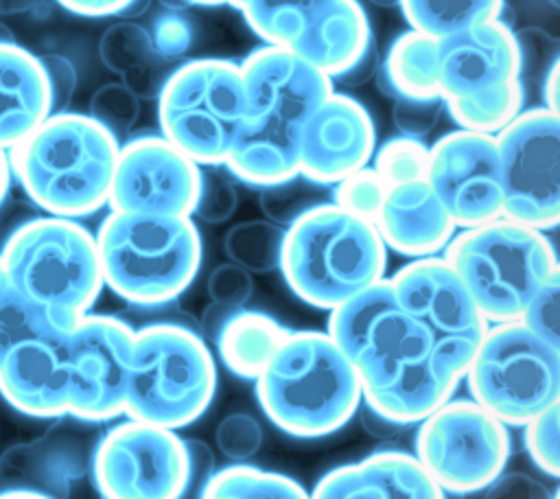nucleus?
Instances as JSON below:
<instances>
[{
  "label": "nucleus",
  "mask_w": 560,
  "mask_h": 499,
  "mask_svg": "<svg viewBox=\"0 0 560 499\" xmlns=\"http://www.w3.org/2000/svg\"><path fill=\"white\" fill-rule=\"evenodd\" d=\"M558 68H560V59L556 57L547 70L542 72V85H540V92H542V101L549 112H556L558 114Z\"/></svg>",
  "instance_id": "50"
},
{
  "label": "nucleus",
  "mask_w": 560,
  "mask_h": 499,
  "mask_svg": "<svg viewBox=\"0 0 560 499\" xmlns=\"http://www.w3.org/2000/svg\"><path fill=\"white\" fill-rule=\"evenodd\" d=\"M245 88L241 63L192 59L158 92L160 134L199 166H223L241 127Z\"/></svg>",
  "instance_id": "10"
},
{
  "label": "nucleus",
  "mask_w": 560,
  "mask_h": 499,
  "mask_svg": "<svg viewBox=\"0 0 560 499\" xmlns=\"http://www.w3.org/2000/svg\"><path fill=\"white\" fill-rule=\"evenodd\" d=\"M372 169L387 188L424 179L429 164V147L424 140L409 136H394L385 140L372 155Z\"/></svg>",
  "instance_id": "35"
},
{
  "label": "nucleus",
  "mask_w": 560,
  "mask_h": 499,
  "mask_svg": "<svg viewBox=\"0 0 560 499\" xmlns=\"http://www.w3.org/2000/svg\"><path fill=\"white\" fill-rule=\"evenodd\" d=\"M284 228L267 219L234 223L223 236V252L230 263L249 274H269L280 267Z\"/></svg>",
  "instance_id": "32"
},
{
  "label": "nucleus",
  "mask_w": 560,
  "mask_h": 499,
  "mask_svg": "<svg viewBox=\"0 0 560 499\" xmlns=\"http://www.w3.org/2000/svg\"><path fill=\"white\" fill-rule=\"evenodd\" d=\"M483 499H558V492L527 473L503 471L483 488Z\"/></svg>",
  "instance_id": "46"
},
{
  "label": "nucleus",
  "mask_w": 560,
  "mask_h": 499,
  "mask_svg": "<svg viewBox=\"0 0 560 499\" xmlns=\"http://www.w3.org/2000/svg\"><path fill=\"white\" fill-rule=\"evenodd\" d=\"M470 398L505 427H523L560 403V348L518 320L490 324L464 376Z\"/></svg>",
  "instance_id": "11"
},
{
  "label": "nucleus",
  "mask_w": 560,
  "mask_h": 499,
  "mask_svg": "<svg viewBox=\"0 0 560 499\" xmlns=\"http://www.w3.org/2000/svg\"><path fill=\"white\" fill-rule=\"evenodd\" d=\"M52 114L39 57L26 48L0 44V149H11Z\"/></svg>",
  "instance_id": "23"
},
{
  "label": "nucleus",
  "mask_w": 560,
  "mask_h": 499,
  "mask_svg": "<svg viewBox=\"0 0 560 499\" xmlns=\"http://www.w3.org/2000/svg\"><path fill=\"white\" fill-rule=\"evenodd\" d=\"M79 473L81 457H77L70 440L46 433L0 455V495L35 492L48 499H63Z\"/></svg>",
  "instance_id": "24"
},
{
  "label": "nucleus",
  "mask_w": 560,
  "mask_h": 499,
  "mask_svg": "<svg viewBox=\"0 0 560 499\" xmlns=\"http://www.w3.org/2000/svg\"><path fill=\"white\" fill-rule=\"evenodd\" d=\"M214 442L219 451L232 462H245L254 457L262 446L260 422L245 411L228 414L214 431Z\"/></svg>",
  "instance_id": "41"
},
{
  "label": "nucleus",
  "mask_w": 560,
  "mask_h": 499,
  "mask_svg": "<svg viewBox=\"0 0 560 499\" xmlns=\"http://www.w3.org/2000/svg\"><path fill=\"white\" fill-rule=\"evenodd\" d=\"M289 333L276 317L241 306L223 315L212 339L223 368L236 379L254 381Z\"/></svg>",
  "instance_id": "26"
},
{
  "label": "nucleus",
  "mask_w": 560,
  "mask_h": 499,
  "mask_svg": "<svg viewBox=\"0 0 560 499\" xmlns=\"http://www.w3.org/2000/svg\"><path fill=\"white\" fill-rule=\"evenodd\" d=\"M236 206L238 193L234 177L225 171V166H206V171L201 169L192 217L206 223H225L236 212Z\"/></svg>",
  "instance_id": "39"
},
{
  "label": "nucleus",
  "mask_w": 560,
  "mask_h": 499,
  "mask_svg": "<svg viewBox=\"0 0 560 499\" xmlns=\"http://www.w3.org/2000/svg\"><path fill=\"white\" fill-rule=\"evenodd\" d=\"M339 0H249L241 11L249 28L267 44L289 50Z\"/></svg>",
  "instance_id": "29"
},
{
  "label": "nucleus",
  "mask_w": 560,
  "mask_h": 499,
  "mask_svg": "<svg viewBox=\"0 0 560 499\" xmlns=\"http://www.w3.org/2000/svg\"><path fill=\"white\" fill-rule=\"evenodd\" d=\"M120 142L88 114L57 112L9 149L11 175L52 217L81 219L109 201Z\"/></svg>",
  "instance_id": "3"
},
{
  "label": "nucleus",
  "mask_w": 560,
  "mask_h": 499,
  "mask_svg": "<svg viewBox=\"0 0 560 499\" xmlns=\"http://www.w3.org/2000/svg\"><path fill=\"white\" fill-rule=\"evenodd\" d=\"M92 477L103 499H184L188 460L173 429L127 418L98 440Z\"/></svg>",
  "instance_id": "14"
},
{
  "label": "nucleus",
  "mask_w": 560,
  "mask_h": 499,
  "mask_svg": "<svg viewBox=\"0 0 560 499\" xmlns=\"http://www.w3.org/2000/svg\"><path fill=\"white\" fill-rule=\"evenodd\" d=\"M70 13L83 18H105V15H125L140 9V0H57Z\"/></svg>",
  "instance_id": "48"
},
{
  "label": "nucleus",
  "mask_w": 560,
  "mask_h": 499,
  "mask_svg": "<svg viewBox=\"0 0 560 499\" xmlns=\"http://www.w3.org/2000/svg\"><path fill=\"white\" fill-rule=\"evenodd\" d=\"M201 166L162 134H142L118 149L107 206L118 212L192 217Z\"/></svg>",
  "instance_id": "16"
},
{
  "label": "nucleus",
  "mask_w": 560,
  "mask_h": 499,
  "mask_svg": "<svg viewBox=\"0 0 560 499\" xmlns=\"http://www.w3.org/2000/svg\"><path fill=\"white\" fill-rule=\"evenodd\" d=\"M518 322L549 346L560 348V271L532 295Z\"/></svg>",
  "instance_id": "40"
},
{
  "label": "nucleus",
  "mask_w": 560,
  "mask_h": 499,
  "mask_svg": "<svg viewBox=\"0 0 560 499\" xmlns=\"http://www.w3.org/2000/svg\"><path fill=\"white\" fill-rule=\"evenodd\" d=\"M330 201V186H322L304 175L260 188V210L267 221L289 228L308 210Z\"/></svg>",
  "instance_id": "34"
},
{
  "label": "nucleus",
  "mask_w": 560,
  "mask_h": 499,
  "mask_svg": "<svg viewBox=\"0 0 560 499\" xmlns=\"http://www.w3.org/2000/svg\"><path fill=\"white\" fill-rule=\"evenodd\" d=\"M370 2L381 4V7H394V4H398V0H370Z\"/></svg>",
  "instance_id": "57"
},
{
  "label": "nucleus",
  "mask_w": 560,
  "mask_h": 499,
  "mask_svg": "<svg viewBox=\"0 0 560 499\" xmlns=\"http://www.w3.org/2000/svg\"><path fill=\"white\" fill-rule=\"evenodd\" d=\"M525 88L523 81H514L510 85L462 98V101H446V109L459 129L490 134L497 136L514 116L523 112Z\"/></svg>",
  "instance_id": "33"
},
{
  "label": "nucleus",
  "mask_w": 560,
  "mask_h": 499,
  "mask_svg": "<svg viewBox=\"0 0 560 499\" xmlns=\"http://www.w3.org/2000/svg\"><path fill=\"white\" fill-rule=\"evenodd\" d=\"M149 37L160 59H175L192 46V24L177 11H164L153 20Z\"/></svg>",
  "instance_id": "43"
},
{
  "label": "nucleus",
  "mask_w": 560,
  "mask_h": 499,
  "mask_svg": "<svg viewBox=\"0 0 560 499\" xmlns=\"http://www.w3.org/2000/svg\"><path fill=\"white\" fill-rule=\"evenodd\" d=\"M361 425H363V429H365L370 436H374V438H385V440L398 436V433L405 429V425H400V422H396V420H392V418H387V416L374 411V409L368 407V405H363V409H361Z\"/></svg>",
  "instance_id": "49"
},
{
  "label": "nucleus",
  "mask_w": 560,
  "mask_h": 499,
  "mask_svg": "<svg viewBox=\"0 0 560 499\" xmlns=\"http://www.w3.org/2000/svg\"><path fill=\"white\" fill-rule=\"evenodd\" d=\"M190 4H203V7H217V4H230V0H186Z\"/></svg>",
  "instance_id": "56"
},
{
  "label": "nucleus",
  "mask_w": 560,
  "mask_h": 499,
  "mask_svg": "<svg viewBox=\"0 0 560 499\" xmlns=\"http://www.w3.org/2000/svg\"><path fill=\"white\" fill-rule=\"evenodd\" d=\"M372 44V28L363 7L357 0H339L326 18L289 48V53L335 81L341 79Z\"/></svg>",
  "instance_id": "25"
},
{
  "label": "nucleus",
  "mask_w": 560,
  "mask_h": 499,
  "mask_svg": "<svg viewBox=\"0 0 560 499\" xmlns=\"http://www.w3.org/2000/svg\"><path fill=\"white\" fill-rule=\"evenodd\" d=\"M503 219L547 232L560 221V116L529 107L497 136Z\"/></svg>",
  "instance_id": "13"
},
{
  "label": "nucleus",
  "mask_w": 560,
  "mask_h": 499,
  "mask_svg": "<svg viewBox=\"0 0 560 499\" xmlns=\"http://www.w3.org/2000/svg\"><path fill=\"white\" fill-rule=\"evenodd\" d=\"M199 499H311L293 477L245 462L228 464L210 475Z\"/></svg>",
  "instance_id": "31"
},
{
  "label": "nucleus",
  "mask_w": 560,
  "mask_h": 499,
  "mask_svg": "<svg viewBox=\"0 0 560 499\" xmlns=\"http://www.w3.org/2000/svg\"><path fill=\"white\" fill-rule=\"evenodd\" d=\"M94 239L103 285L136 306L173 302L201 267V236L192 217L112 210Z\"/></svg>",
  "instance_id": "6"
},
{
  "label": "nucleus",
  "mask_w": 560,
  "mask_h": 499,
  "mask_svg": "<svg viewBox=\"0 0 560 499\" xmlns=\"http://www.w3.org/2000/svg\"><path fill=\"white\" fill-rule=\"evenodd\" d=\"M186 446V460H188V486H186V495L192 490V486H199V492L203 488V484L210 479V475L217 471L214 468V455L210 451V446L203 440L197 438H188L184 440ZM184 495V497H186Z\"/></svg>",
  "instance_id": "47"
},
{
  "label": "nucleus",
  "mask_w": 560,
  "mask_h": 499,
  "mask_svg": "<svg viewBox=\"0 0 560 499\" xmlns=\"http://www.w3.org/2000/svg\"><path fill=\"white\" fill-rule=\"evenodd\" d=\"M278 269L302 302L332 311L385 278L387 247L374 223L328 201L284 228Z\"/></svg>",
  "instance_id": "5"
},
{
  "label": "nucleus",
  "mask_w": 560,
  "mask_h": 499,
  "mask_svg": "<svg viewBox=\"0 0 560 499\" xmlns=\"http://www.w3.org/2000/svg\"><path fill=\"white\" fill-rule=\"evenodd\" d=\"M376 48L374 44L363 53V57L341 77V81H348V83H363L368 81V77H372L376 72Z\"/></svg>",
  "instance_id": "51"
},
{
  "label": "nucleus",
  "mask_w": 560,
  "mask_h": 499,
  "mask_svg": "<svg viewBox=\"0 0 560 499\" xmlns=\"http://www.w3.org/2000/svg\"><path fill=\"white\" fill-rule=\"evenodd\" d=\"M247 2H249V0H230V4H232V7H238V9H243Z\"/></svg>",
  "instance_id": "58"
},
{
  "label": "nucleus",
  "mask_w": 560,
  "mask_h": 499,
  "mask_svg": "<svg viewBox=\"0 0 560 499\" xmlns=\"http://www.w3.org/2000/svg\"><path fill=\"white\" fill-rule=\"evenodd\" d=\"M398 304L435 339L481 337L488 322L442 254L413 258L387 278Z\"/></svg>",
  "instance_id": "20"
},
{
  "label": "nucleus",
  "mask_w": 560,
  "mask_h": 499,
  "mask_svg": "<svg viewBox=\"0 0 560 499\" xmlns=\"http://www.w3.org/2000/svg\"><path fill=\"white\" fill-rule=\"evenodd\" d=\"M245 109L225 171L256 188L300 173V140L332 81L278 46H260L241 63Z\"/></svg>",
  "instance_id": "2"
},
{
  "label": "nucleus",
  "mask_w": 560,
  "mask_h": 499,
  "mask_svg": "<svg viewBox=\"0 0 560 499\" xmlns=\"http://www.w3.org/2000/svg\"><path fill=\"white\" fill-rule=\"evenodd\" d=\"M0 258L24 298L70 326L90 313L105 287L96 239L77 219L48 214L20 223Z\"/></svg>",
  "instance_id": "9"
},
{
  "label": "nucleus",
  "mask_w": 560,
  "mask_h": 499,
  "mask_svg": "<svg viewBox=\"0 0 560 499\" xmlns=\"http://www.w3.org/2000/svg\"><path fill=\"white\" fill-rule=\"evenodd\" d=\"M326 333L357 372L363 405L405 427L453 398L481 339H435L387 278L332 309Z\"/></svg>",
  "instance_id": "1"
},
{
  "label": "nucleus",
  "mask_w": 560,
  "mask_h": 499,
  "mask_svg": "<svg viewBox=\"0 0 560 499\" xmlns=\"http://www.w3.org/2000/svg\"><path fill=\"white\" fill-rule=\"evenodd\" d=\"M385 193H387V186L376 175V171L368 164V166L346 175L337 184H332L330 201L335 206H339L341 210L374 223V219L381 210V204L385 199Z\"/></svg>",
  "instance_id": "36"
},
{
  "label": "nucleus",
  "mask_w": 560,
  "mask_h": 499,
  "mask_svg": "<svg viewBox=\"0 0 560 499\" xmlns=\"http://www.w3.org/2000/svg\"><path fill=\"white\" fill-rule=\"evenodd\" d=\"M88 116L120 142L140 116V98L122 83H105L92 94Z\"/></svg>",
  "instance_id": "37"
},
{
  "label": "nucleus",
  "mask_w": 560,
  "mask_h": 499,
  "mask_svg": "<svg viewBox=\"0 0 560 499\" xmlns=\"http://www.w3.org/2000/svg\"><path fill=\"white\" fill-rule=\"evenodd\" d=\"M416 425L413 457L446 495L479 492L505 471L510 429L472 398H448Z\"/></svg>",
  "instance_id": "12"
},
{
  "label": "nucleus",
  "mask_w": 560,
  "mask_h": 499,
  "mask_svg": "<svg viewBox=\"0 0 560 499\" xmlns=\"http://www.w3.org/2000/svg\"><path fill=\"white\" fill-rule=\"evenodd\" d=\"M521 74L516 33L503 20L438 39V85L444 103L510 85Z\"/></svg>",
  "instance_id": "19"
},
{
  "label": "nucleus",
  "mask_w": 560,
  "mask_h": 499,
  "mask_svg": "<svg viewBox=\"0 0 560 499\" xmlns=\"http://www.w3.org/2000/svg\"><path fill=\"white\" fill-rule=\"evenodd\" d=\"M208 295L212 304L234 311L245 306V302L254 293V280L252 274L234 263H221L217 265L208 276Z\"/></svg>",
  "instance_id": "42"
},
{
  "label": "nucleus",
  "mask_w": 560,
  "mask_h": 499,
  "mask_svg": "<svg viewBox=\"0 0 560 499\" xmlns=\"http://www.w3.org/2000/svg\"><path fill=\"white\" fill-rule=\"evenodd\" d=\"M442 107V98H396L392 118L400 136L422 140L435 127Z\"/></svg>",
  "instance_id": "44"
},
{
  "label": "nucleus",
  "mask_w": 560,
  "mask_h": 499,
  "mask_svg": "<svg viewBox=\"0 0 560 499\" xmlns=\"http://www.w3.org/2000/svg\"><path fill=\"white\" fill-rule=\"evenodd\" d=\"M424 182L457 230L503 214V186L497 140L490 134L455 129L429 147Z\"/></svg>",
  "instance_id": "15"
},
{
  "label": "nucleus",
  "mask_w": 560,
  "mask_h": 499,
  "mask_svg": "<svg viewBox=\"0 0 560 499\" xmlns=\"http://www.w3.org/2000/svg\"><path fill=\"white\" fill-rule=\"evenodd\" d=\"M11 186V164H9V153L7 149H0V206L7 199Z\"/></svg>",
  "instance_id": "53"
},
{
  "label": "nucleus",
  "mask_w": 560,
  "mask_h": 499,
  "mask_svg": "<svg viewBox=\"0 0 560 499\" xmlns=\"http://www.w3.org/2000/svg\"><path fill=\"white\" fill-rule=\"evenodd\" d=\"M98 55L105 68L118 74L122 85H127L138 98H158L162 88L158 61L149 31L136 22L112 24L101 42Z\"/></svg>",
  "instance_id": "28"
},
{
  "label": "nucleus",
  "mask_w": 560,
  "mask_h": 499,
  "mask_svg": "<svg viewBox=\"0 0 560 499\" xmlns=\"http://www.w3.org/2000/svg\"><path fill=\"white\" fill-rule=\"evenodd\" d=\"M374 228L387 250L411 260L442 254L457 232L424 179L387 188Z\"/></svg>",
  "instance_id": "22"
},
{
  "label": "nucleus",
  "mask_w": 560,
  "mask_h": 499,
  "mask_svg": "<svg viewBox=\"0 0 560 499\" xmlns=\"http://www.w3.org/2000/svg\"><path fill=\"white\" fill-rule=\"evenodd\" d=\"M378 90L396 98H442L438 85V39L418 31L400 33L376 66Z\"/></svg>",
  "instance_id": "27"
},
{
  "label": "nucleus",
  "mask_w": 560,
  "mask_h": 499,
  "mask_svg": "<svg viewBox=\"0 0 560 499\" xmlns=\"http://www.w3.org/2000/svg\"><path fill=\"white\" fill-rule=\"evenodd\" d=\"M549 2H551L553 7H558V4H560V0H549Z\"/></svg>",
  "instance_id": "59"
},
{
  "label": "nucleus",
  "mask_w": 560,
  "mask_h": 499,
  "mask_svg": "<svg viewBox=\"0 0 560 499\" xmlns=\"http://www.w3.org/2000/svg\"><path fill=\"white\" fill-rule=\"evenodd\" d=\"M376 131L370 112L348 94L330 92L308 116L300 140V175L332 186L370 164Z\"/></svg>",
  "instance_id": "18"
},
{
  "label": "nucleus",
  "mask_w": 560,
  "mask_h": 499,
  "mask_svg": "<svg viewBox=\"0 0 560 499\" xmlns=\"http://www.w3.org/2000/svg\"><path fill=\"white\" fill-rule=\"evenodd\" d=\"M523 444L532 464L551 479L560 475V403L523 425Z\"/></svg>",
  "instance_id": "38"
},
{
  "label": "nucleus",
  "mask_w": 560,
  "mask_h": 499,
  "mask_svg": "<svg viewBox=\"0 0 560 499\" xmlns=\"http://www.w3.org/2000/svg\"><path fill=\"white\" fill-rule=\"evenodd\" d=\"M214 390V357L192 328L153 322L133 333L122 409L127 418L177 431L203 416Z\"/></svg>",
  "instance_id": "8"
},
{
  "label": "nucleus",
  "mask_w": 560,
  "mask_h": 499,
  "mask_svg": "<svg viewBox=\"0 0 560 499\" xmlns=\"http://www.w3.org/2000/svg\"><path fill=\"white\" fill-rule=\"evenodd\" d=\"M0 499H48V497L35 495V492H4L0 495Z\"/></svg>",
  "instance_id": "54"
},
{
  "label": "nucleus",
  "mask_w": 560,
  "mask_h": 499,
  "mask_svg": "<svg viewBox=\"0 0 560 499\" xmlns=\"http://www.w3.org/2000/svg\"><path fill=\"white\" fill-rule=\"evenodd\" d=\"M42 0H0V15H18L35 9Z\"/></svg>",
  "instance_id": "52"
},
{
  "label": "nucleus",
  "mask_w": 560,
  "mask_h": 499,
  "mask_svg": "<svg viewBox=\"0 0 560 499\" xmlns=\"http://www.w3.org/2000/svg\"><path fill=\"white\" fill-rule=\"evenodd\" d=\"M265 416L293 438L339 431L361 407V383L322 330H291L254 379Z\"/></svg>",
  "instance_id": "4"
},
{
  "label": "nucleus",
  "mask_w": 560,
  "mask_h": 499,
  "mask_svg": "<svg viewBox=\"0 0 560 499\" xmlns=\"http://www.w3.org/2000/svg\"><path fill=\"white\" fill-rule=\"evenodd\" d=\"M442 256L488 326L521 320L532 295L560 271L545 232L503 217L455 232Z\"/></svg>",
  "instance_id": "7"
},
{
  "label": "nucleus",
  "mask_w": 560,
  "mask_h": 499,
  "mask_svg": "<svg viewBox=\"0 0 560 499\" xmlns=\"http://www.w3.org/2000/svg\"><path fill=\"white\" fill-rule=\"evenodd\" d=\"M39 63L46 74L48 92H50V107L52 114L66 112L74 90H77V68L74 63L57 53H48L39 57Z\"/></svg>",
  "instance_id": "45"
},
{
  "label": "nucleus",
  "mask_w": 560,
  "mask_h": 499,
  "mask_svg": "<svg viewBox=\"0 0 560 499\" xmlns=\"http://www.w3.org/2000/svg\"><path fill=\"white\" fill-rule=\"evenodd\" d=\"M411 31L444 39L466 28L501 20L503 0H398Z\"/></svg>",
  "instance_id": "30"
},
{
  "label": "nucleus",
  "mask_w": 560,
  "mask_h": 499,
  "mask_svg": "<svg viewBox=\"0 0 560 499\" xmlns=\"http://www.w3.org/2000/svg\"><path fill=\"white\" fill-rule=\"evenodd\" d=\"M311 499H446V492L424 473L413 453L381 449L359 462L328 471L315 484Z\"/></svg>",
  "instance_id": "21"
},
{
  "label": "nucleus",
  "mask_w": 560,
  "mask_h": 499,
  "mask_svg": "<svg viewBox=\"0 0 560 499\" xmlns=\"http://www.w3.org/2000/svg\"><path fill=\"white\" fill-rule=\"evenodd\" d=\"M133 328L112 315H83L68 335V416L112 420L125 409Z\"/></svg>",
  "instance_id": "17"
},
{
  "label": "nucleus",
  "mask_w": 560,
  "mask_h": 499,
  "mask_svg": "<svg viewBox=\"0 0 560 499\" xmlns=\"http://www.w3.org/2000/svg\"><path fill=\"white\" fill-rule=\"evenodd\" d=\"M11 42H15V39H13L11 28H9V26H4V24L0 22V44H11Z\"/></svg>",
  "instance_id": "55"
}]
</instances>
